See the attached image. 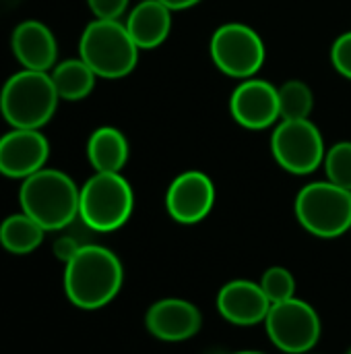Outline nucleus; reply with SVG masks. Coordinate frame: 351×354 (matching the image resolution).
<instances>
[{
  "label": "nucleus",
  "instance_id": "f257e3e1",
  "mask_svg": "<svg viewBox=\"0 0 351 354\" xmlns=\"http://www.w3.org/2000/svg\"><path fill=\"white\" fill-rule=\"evenodd\" d=\"M122 282L124 270L118 255L95 243L83 245L64 268V292L83 311L110 305L118 297Z\"/></svg>",
  "mask_w": 351,
  "mask_h": 354
},
{
  "label": "nucleus",
  "instance_id": "f03ea898",
  "mask_svg": "<svg viewBox=\"0 0 351 354\" xmlns=\"http://www.w3.org/2000/svg\"><path fill=\"white\" fill-rule=\"evenodd\" d=\"M81 189L74 180L52 168L27 176L19 189V203L23 214L33 218L46 232L66 230L79 220Z\"/></svg>",
  "mask_w": 351,
  "mask_h": 354
},
{
  "label": "nucleus",
  "instance_id": "7ed1b4c3",
  "mask_svg": "<svg viewBox=\"0 0 351 354\" xmlns=\"http://www.w3.org/2000/svg\"><path fill=\"white\" fill-rule=\"evenodd\" d=\"M60 97L50 73L23 68L6 79L0 91V112L12 129H41L56 112Z\"/></svg>",
  "mask_w": 351,
  "mask_h": 354
},
{
  "label": "nucleus",
  "instance_id": "20e7f679",
  "mask_svg": "<svg viewBox=\"0 0 351 354\" xmlns=\"http://www.w3.org/2000/svg\"><path fill=\"white\" fill-rule=\"evenodd\" d=\"M139 46L120 21H91L79 39V58L103 79H122L139 62Z\"/></svg>",
  "mask_w": 351,
  "mask_h": 354
},
{
  "label": "nucleus",
  "instance_id": "39448f33",
  "mask_svg": "<svg viewBox=\"0 0 351 354\" xmlns=\"http://www.w3.org/2000/svg\"><path fill=\"white\" fill-rule=\"evenodd\" d=\"M134 209V193L120 172H95L81 187L79 218L93 232L122 228Z\"/></svg>",
  "mask_w": 351,
  "mask_h": 354
},
{
  "label": "nucleus",
  "instance_id": "423d86ee",
  "mask_svg": "<svg viewBox=\"0 0 351 354\" xmlns=\"http://www.w3.org/2000/svg\"><path fill=\"white\" fill-rule=\"evenodd\" d=\"M294 212L306 232L319 239H337L351 228V191L331 180L310 183L296 195Z\"/></svg>",
  "mask_w": 351,
  "mask_h": 354
},
{
  "label": "nucleus",
  "instance_id": "0eeeda50",
  "mask_svg": "<svg viewBox=\"0 0 351 354\" xmlns=\"http://www.w3.org/2000/svg\"><path fill=\"white\" fill-rule=\"evenodd\" d=\"M209 54L217 71L240 81L252 79L267 58L263 37L244 23L217 27L209 41Z\"/></svg>",
  "mask_w": 351,
  "mask_h": 354
},
{
  "label": "nucleus",
  "instance_id": "6e6552de",
  "mask_svg": "<svg viewBox=\"0 0 351 354\" xmlns=\"http://www.w3.org/2000/svg\"><path fill=\"white\" fill-rule=\"evenodd\" d=\"M271 151L275 162L290 174H312L325 162V141L319 127L310 118L279 120L271 135Z\"/></svg>",
  "mask_w": 351,
  "mask_h": 354
},
{
  "label": "nucleus",
  "instance_id": "1a4fd4ad",
  "mask_svg": "<svg viewBox=\"0 0 351 354\" xmlns=\"http://www.w3.org/2000/svg\"><path fill=\"white\" fill-rule=\"evenodd\" d=\"M265 328L269 340L281 353L308 354L321 340V317L317 309L296 297L271 305Z\"/></svg>",
  "mask_w": 351,
  "mask_h": 354
},
{
  "label": "nucleus",
  "instance_id": "9d476101",
  "mask_svg": "<svg viewBox=\"0 0 351 354\" xmlns=\"http://www.w3.org/2000/svg\"><path fill=\"white\" fill-rule=\"evenodd\" d=\"M215 205V185L201 170H186L178 174L166 193V209L178 224L203 222Z\"/></svg>",
  "mask_w": 351,
  "mask_h": 354
},
{
  "label": "nucleus",
  "instance_id": "9b49d317",
  "mask_svg": "<svg viewBox=\"0 0 351 354\" xmlns=\"http://www.w3.org/2000/svg\"><path fill=\"white\" fill-rule=\"evenodd\" d=\"M232 118L250 131H263L281 120L279 116V91L265 79H244L232 91L230 97Z\"/></svg>",
  "mask_w": 351,
  "mask_h": 354
},
{
  "label": "nucleus",
  "instance_id": "f8f14e48",
  "mask_svg": "<svg viewBox=\"0 0 351 354\" xmlns=\"http://www.w3.org/2000/svg\"><path fill=\"white\" fill-rule=\"evenodd\" d=\"M50 156V143L37 129H12L0 137V174L27 178L39 172Z\"/></svg>",
  "mask_w": 351,
  "mask_h": 354
},
{
  "label": "nucleus",
  "instance_id": "ddd939ff",
  "mask_svg": "<svg viewBox=\"0 0 351 354\" xmlns=\"http://www.w3.org/2000/svg\"><path fill=\"white\" fill-rule=\"evenodd\" d=\"M201 311L184 299H161L145 315L147 332L161 342H184L201 332Z\"/></svg>",
  "mask_w": 351,
  "mask_h": 354
},
{
  "label": "nucleus",
  "instance_id": "4468645a",
  "mask_svg": "<svg viewBox=\"0 0 351 354\" xmlns=\"http://www.w3.org/2000/svg\"><path fill=\"white\" fill-rule=\"evenodd\" d=\"M217 311L234 326H257L265 324L271 301L263 292L261 284L250 280H232L217 292Z\"/></svg>",
  "mask_w": 351,
  "mask_h": 354
},
{
  "label": "nucleus",
  "instance_id": "2eb2a0df",
  "mask_svg": "<svg viewBox=\"0 0 351 354\" xmlns=\"http://www.w3.org/2000/svg\"><path fill=\"white\" fill-rule=\"evenodd\" d=\"M10 48L23 68L48 73L56 66L58 44L48 25L39 21H23L14 27Z\"/></svg>",
  "mask_w": 351,
  "mask_h": 354
},
{
  "label": "nucleus",
  "instance_id": "dca6fc26",
  "mask_svg": "<svg viewBox=\"0 0 351 354\" xmlns=\"http://www.w3.org/2000/svg\"><path fill=\"white\" fill-rule=\"evenodd\" d=\"M124 25L139 50H155L172 31V10L159 0H143L128 12Z\"/></svg>",
  "mask_w": 351,
  "mask_h": 354
},
{
  "label": "nucleus",
  "instance_id": "f3484780",
  "mask_svg": "<svg viewBox=\"0 0 351 354\" xmlns=\"http://www.w3.org/2000/svg\"><path fill=\"white\" fill-rule=\"evenodd\" d=\"M87 158L95 172H120L128 162V141L114 127H99L87 141Z\"/></svg>",
  "mask_w": 351,
  "mask_h": 354
},
{
  "label": "nucleus",
  "instance_id": "a211bd4d",
  "mask_svg": "<svg viewBox=\"0 0 351 354\" xmlns=\"http://www.w3.org/2000/svg\"><path fill=\"white\" fill-rule=\"evenodd\" d=\"M50 77H52L58 97L66 102L85 100L93 91L95 79H97V75L89 68V64L83 58L62 60L60 64L52 68Z\"/></svg>",
  "mask_w": 351,
  "mask_h": 354
},
{
  "label": "nucleus",
  "instance_id": "6ab92c4d",
  "mask_svg": "<svg viewBox=\"0 0 351 354\" xmlns=\"http://www.w3.org/2000/svg\"><path fill=\"white\" fill-rule=\"evenodd\" d=\"M46 230L27 214H12L0 224V245L12 255L33 253L41 241Z\"/></svg>",
  "mask_w": 351,
  "mask_h": 354
},
{
  "label": "nucleus",
  "instance_id": "aec40b11",
  "mask_svg": "<svg viewBox=\"0 0 351 354\" xmlns=\"http://www.w3.org/2000/svg\"><path fill=\"white\" fill-rule=\"evenodd\" d=\"M277 91H279L281 120L310 118L312 108H314V95H312V89L308 87V83H304L300 79H290L281 87H277Z\"/></svg>",
  "mask_w": 351,
  "mask_h": 354
},
{
  "label": "nucleus",
  "instance_id": "412c9836",
  "mask_svg": "<svg viewBox=\"0 0 351 354\" xmlns=\"http://www.w3.org/2000/svg\"><path fill=\"white\" fill-rule=\"evenodd\" d=\"M325 172L327 180L351 191V141H339L325 153Z\"/></svg>",
  "mask_w": 351,
  "mask_h": 354
},
{
  "label": "nucleus",
  "instance_id": "4be33fe9",
  "mask_svg": "<svg viewBox=\"0 0 351 354\" xmlns=\"http://www.w3.org/2000/svg\"><path fill=\"white\" fill-rule=\"evenodd\" d=\"M259 284H261L263 292L267 295V299L271 301V305L290 301L296 295V280H294L292 272L285 270V268H281V266L269 268L263 274V278H261Z\"/></svg>",
  "mask_w": 351,
  "mask_h": 354
},
{
  "label": "nucleus",
  "instance_id": "5701e85b",
  "mask_svg": "<svg viewBox=\"0 0 351 354\" xmlns=\"http://www.w3.org/2000/svg\"><path fill=\"white\" fill-rule=\"evenodd\" d=\"M331 62L333 68L351 81V31L341 33L331 46Z\"/></svg>",
  "mask_w": 351,
  "mask_h": 354
},
{
  "label": "nucleus",
  "instance_id": "b1692460",
  "mask_svg": "<svg viewBox=\"0 0 351 354\" xmlns=\"http://www.w3.org/2000/svg\"><path fill=\"white\" fill-rule=\"evenodd\" d=\"M128 2L130 0H87L95 19H103V21H118L126 12Z\"/></svg>",
  "mask_w": 351,
  "mask_h": 354
},
{
  "label": "nucleus",
  "instance_id": "393cba45",
  "mask_svg": "<svg viewBox=\"0 0 351 354\" xmlns=\"http://www.w3.org/2000/svg\"><path fill=\"white\" fill-rule=\"evenodd\" d=\"M81 247H83V245H81L72 234H62V236H58V239L54 241L52 251H54V257L66 266V263H68V261L79 253V249H81Z\"/></svg>",
  "mask_w": 351,
  "mask_h": 354
},
{
  "label": "nucleus",
  "instance_id": "a878e982",
  "mask_svg": "<svg viewBox=\"0 0 351 354\" xmlns=\"http://www.w3.org/2000/svg\"><path fill=\"white\" fill-rule=\"evenodd\" d=\"M161 4H166L170 10H186V8H192L197 6L201 0H159Z\"/></svg>",
  "mask_w": 351,
  "mask_h": 354
},
{
  "label": "nucleus",
  "instance_id": "bb28decb",
  "mask_svg": "<svg viewBox=\"0 0 351 354\" xmlns=\"http://www.w3.org/2000/svg\"><path fill=\"white\" fill-rule=\"evenodd\" d=\"M234 354H265V353H259V351H240V353H234Z\"/></svg>",
  "mask_w": 351,
  "mask_h": 354
},
{
  "label": "nucleus",
  "instance_id": "cd10ccee",
  "mask_svg": "<svg viewBox=\"0 0 351 354\" xmlns=\"http://www.w3.org/2000/svg\"><path fill=\"white\" fill-rule=\"evenodd\" d=\"M348 354H351V351H350V353H348Z\"/></svg>",
  "mask_w": 351,
  "mask_h": 354
},
{
  "label": "nucleus",
  "instance_id": "c85d7f7f",
  "mask_svg": "<svg viewBox=\"0 0 351 354\" xmlns=\"http://www.w3.org/2000/svg\"><path fill=\"white\" fill-rule=\"evenodd\" d=\"M350 230H351V228H350Z\"/></svg>",
  "mask_w": 351,
  "mask_h": 354
}]
</instances>
